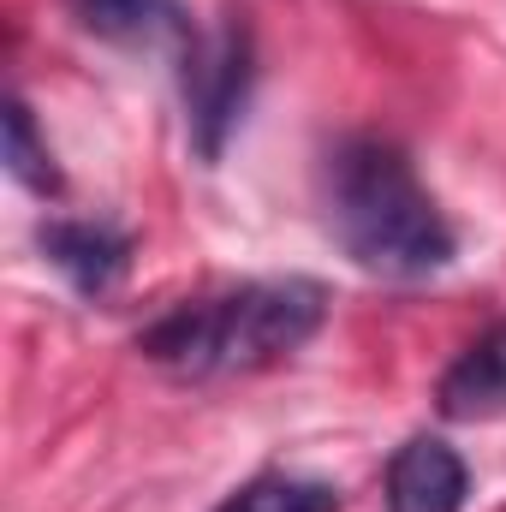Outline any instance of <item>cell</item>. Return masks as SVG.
Masks as SVG:
<instances>
[{"instance_id": "7", "label": "cell", "mask_w": 506, "mask_h": 512, "mask_svg": "<svg viewBox=\"0 0 506 512\" xmlns=\"http://www.w3.org/2000/svg\"><path fill=\"white\" fill-rule=\"evenodd\" d=\"M435 405L441 417L453 423H471V417H501L506 411V322H495L483 340H471L447 376L435 387Z\"/></svg>"}, {"instance_id": "4", "label": "cell", "mask_w": 506, "mask_h": 512, "mask_svg": "<svg viewBox=\"0 0 506 512\" xmlns=\"http://www.w3.org/2000/svg\"><path fill=\"white\" fill-rule=\"evenodd\" d=\"M66 12L78 18V30L131 48V54H173L179 66L191 60V48L203 42L191 12L179 0H66Z\"/></svg>"}, {"instance_id": "2", "label": "cell", "mask_w": 506, "mask_h": 512, "mask_svg": "<svg viewBox=\"0 0 506 512\" xmlns=\"http://www.w3.org/2000/svg\"><path fill=\"white\" fill-rule=\"evenodd\" d=\"M322 322H328V292L316 280H251L167 310L137 334V352L185 382H215L304 352L322 334Z\"/></svg>"}, {"instance_id": "6", "label": "cell", "mask_w": 506, "mask_h": 512, "mask_svg": "<svg viewBox=\"0 0 506 512\" xmlns=\"http://www.w3.org/2000/svg\"><path fill=\"white\" fill-rule=\"evenodd\" d=\"M36 245L42 256L84 292V298H102L120 286V274L131 268V239L108 221H72V215H54L36 227Z\"/></svg>"}, {"instance_id": "8", "label": "cell", "mask_w": 506, "mask_h": 512, "mask_svg": "<svg viewBox=\"0 0 506 512\" xmlns=\"http://www.w3.org/2000/svg\"><path fill=\"white\" fill-rule=\"evenodd\" d=\"M215 512H340V489L316 477H292V471H262L251 483H239Z\"/></svg>"}, {"instance_id": "3", "label": "cell", "mask_w": 506, "mask_h": 512, "mask_svg": "<svg viewBox=\"0 0 506 512\" xmlns=\"http://www.w3.org/2000/svg\"><path fill=\"white\" fill-rule=\"evenodd\" d=\"M251 30L245 24H227L221 36H203L191 48V60L179 66V84H185V120H191V143L203 161H221L227 149V131L239 126L245 102H251Z\"/></svg>"}, {"instance_id": "1", "label": "cell", "mask_w": 506, "mask_h": 512, "mask_svg": "<svg viewBox=\"0 0 506 512\" xmlns=\"http://www.w3.org/2000/svg\"><path fill=\"white\" fill-rule=\"evenodd\" d=\"M322 215L340 251L381 280H429L441 274L459 239L411 155L387 137H346L322 161Z\"/></svg>"}, {"instance_id": "9", "label": "cell", "mask_w": 506, "mask_h": 512, "mask_svg": "<svg viewBox=\"0 0 506 512\" xmlns=\"http://www.w3.org/2000/svg\"><path fill=\"white\" fill-rule=\"evenodd\" d=\"M6 167H12V179H18L24 191H36V197H60L54 149L36 137V114H30L24 96H12V108H6Z\"/></svg>"}, {"instance_id": "5", "label": "cell", "mask_w": 506, "mask_h": 512, "mask_svg": "<svg viewBox=\"0 0 506 512\" xmlns=\"http://www.w3.org/2000/svg\"><path fill=\"white\" fill-rule=\"evenodd\" d=\"M471 465L441 435H411L387 459V512H465Z\"/></svg>"}]
</instances>
